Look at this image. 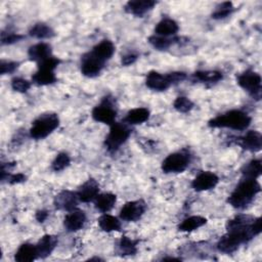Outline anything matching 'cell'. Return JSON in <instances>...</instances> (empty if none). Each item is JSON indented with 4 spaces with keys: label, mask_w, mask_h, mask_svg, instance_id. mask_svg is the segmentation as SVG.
I'll return each instance as SVG.
<instances>
[{
    "label": "cell",
    "mask_w": 262,
    "mask_h": 262,
    "mask_svg": "<svg viewBox=\"0 0 262 262\" xmlns=\"http://www.w3.org/2000/svg\"><path fill=\"white\" fill-rule=\"evenodd\" d=\"M179 30L178 24L172 19V18H163L160 20L156 28H155V33L158 36H163V37H169L171 35H175Z\"/></svg>",
    "instance_id": "7402d4cb"
},
{
    "label": "cell",
    "mask_w": 262,
    "mask_h": 262,
    "mask_svg": "<svg viewBox=\"0 0 262 262\" xmlns=\"http://www.w3.org/2000/svg\"><path fill=\"white\" fill-rule=\"evenodd\" d=\"M136 246H137V241H133L128 236H122L118 244L117 252L120 256H131L136 254L137 252Z\"/></svg>",
    "instance_id": "f1b7e54d"
},
{
    "label": "cell",
    "mask_w": 262,
    "mask_h": 262,
    "mask_svg": "<svg viewBox=\"0 0 262 262\" xmlns=\"http://www.w3.org/2000/svg\"><path fill=\"white\" fill-rule=\"evenodd\" d=\"M8 182L10 184H15V183H19L26 180V176L21 173H17V174H12V175H8L7 176Z\"/></svg>",
    "instance_id": "ab89813d"
},
{
    "label": "cell",
    "mask_w": 262,
    "mask_h": 262,
    "mask_svg": "<svg viewBox=\"0 0 262 262\" xmlns=\"http://www.w3.org/2000/svg\"><path fill=\"white\" fill-rule=\"evenodd\" d=\"M192 77L202 83H216L223 78V75L219 71H198Z\"/></svg>",
    "instance_id": "4dcf8cb0"
},
{
    "label": "cell",
    "mask_w": 262,
    "mask_h": 262,
    "mask_svg": "<svg viewBox=\"0 0 262 262\" xmlns=\"http://www.w3.org/2000/svg\"><path fill=\"white\" fill-rule=\"evenodd\" d=\"M48 216V213L47 211H44V210H40L36 213V219L39 221V222H43Z\"/></svg>",
    "instance_id": "b9f144b4"
},
{
    "label": "cell",
    "mask_w": 262,
    "mask_h": 262,
    "mask_svg": "<svg viewBox=\"0 0 262 262\" xmlns=\"http://www.w3.org/2000/svg\"><path fill=\"white\" fill-rule=\"evenodd\" d=\"M23 38H24L23 35H19V34H16V33H10V34H7V35L5 33H2L1 43L2 44H12V43L18 42Z\"/></svg>",
    "instance_id": "f35d334b"
},
{
    "label": "cell",
    "mask_w": 262,
    "mask_h": 262,
    "mask_svg": "<svg viewBox=\"0 0 262 262\" xmlns=\"http://www.w3.org/2000/svg\"><path fill=\"white\" fill-rule=\"evenodd\" d=\"M57 236L52 234H45L43 235L36 245L38 258H46L48 257L57 245Z\"/></svg>",
    "instance_id": "ac0fdd59"
},
{
    "label": "cell",
    "mask_w": 262,
    "mask_h": 262,
    "mask_svg": "<svg viewBox=\"0 0 262 262\" xmlns=\"http://www.w3.org/2000/svg\"><path fill=\"white\" fill-rule=\"evenodd\" d=\"M262 172V164L260 160H252L249 163L245 164L244 167L242 168V174L244 175L245 178H252L256 179L257 177L260 176Z\"/></svg>",
    "instance_id": "f546056e"
},
{
    "label": "cell",
    "mask_w": 262,
    "mask_h": 262,
    "mask_svg": "<svg viewBox=\"0 0 262 262\" xmlns=\"http://www.w3.org/2000/svg\"><path fill=\"white\" fill-rule=\"evenodd\" d=\"M149 118V111L145 107H136L129 111L125 117V122L130 125L142 124Z\"/></svg>",
    "instance_id": "603a6c76"
},
{
    "label": "cell",
    "mask_w": 262,
    "mask_h": 262,
    "mask_svg": "<svg viewBox=\"0 0 262 262\" xmlns=\"http://www.w3.org/2000/svg\"><path fill=\"white\" fill-rule=\"evenodd\" d=\"M99 194V185L93 178L86 180L78 189L77 195L83 203H89L94 201Z\"/></svg>",
    "instance_id": "5bb4252c"
},
{
    "label": "cell",
    "mask_w": 262,
    "mask_h": 262,
    "mask_svg": "<svg viewBox=\"0 0 262 262\" xmlns=\"http://www.w3.org/2000/svg\"><path fill=\"white\" fill-rule=\"evenodd\" d=\"M136 59H137V55H136V54H134V53H128V54L122 56L121 62H122V64H124V66H130V64L134 63Z\"/></svg>",
    "instance_id": "60d3db41"
},
{
    "label": "cell",
    "mask_w": 262,
    "mask_h": 262,
    "mask_svg": "<svg viewBox=\"0 0 262 262\" xmlns=\"http://www.w3.org/2000/svg\"><path fill=\"white\" fill-rule=\"evenodd\" d=\"M97 221H98L99 227L103 231L111 232V231H118L121 229V222L119 221V219L106 213L101 215Z\"/></svg>",
    "instance_id": "4316f807"
},
{
    "label": "cell",
    "mask_w": 262,
    "mask_h": 262,
    "mask_svg": "<svg viewBox=\"0 0 262 262\" xmlns=\"http://www.w3.org/2000/svg\"><path fill=\"white\" fill-rule=\"evenodd\" d=\"M38 258V252L36 245L29 243L23 244L14 255V260L17 262H31Z\"/></svg>",
    "instance_id": "44dd1931"
},
{
    "label": "cell",
    "mask_w": 262,
    "mask_h": 262,
    "mask_svg": "<svg viewBox=\"0 0 262 262\" xmlns=\"http://www.w3.org/2000/svg\"><path fill=\"white\" fill-rule=\"evenodd\" d=\"M71 163V159H70V156L66 152H59L55 159L53 160L52 164H51V167L54 171L58 172V171H61L63 169H66Z\"/></svg>",
    "instance_id": "836d02e7"
},
{
    "label": "cell",
    "mask_w": 262,
    "mask_h": 262,
    "mask_svg": "<svg viewBox=\"0 0 262 262\" xmlns=\"http://www.w3.org/2000/svg\"><path fill=\"white\" fill-rule=\"evenodd\" d=\"M233 5L231 2H223L218 5L215 11L212 13V17L215 19H222L230 15L233 11Z\"/></svg>",
    "instance_id": "d6a6232c"
},
{
    "label": "cell",
    "mask_w": 262,
    "mask_h": 262,
    "mask_svg": "<svg viewBox=\"0 0 262 262\" xmlns=\"http://www.w3.org/2000/svg\"><path fill=\"white\" fill-rule=\"evenodd\" d=\"M219 182V177L210 171L201 172L191 182V187L196 191H205L214 188Z\"/></svg>",
    "instance_id": "7c38bea8"
},
{
    "label": "cell",
    "mask_w": 262,
    "mask_h": 262,
    "mask_svg": "<svg viewBox=\"0 0 262 262\" xmlns=\"http://www.w3.org/2000/svg\"><path fill=\"white\" fill-rule=\"evenodd\" d=\"M173 106L179 113H187L192 110L193 102L185 96H179L174 100Z\"/></svg>",
    "instance_id": "e575fe53"
},
{
    "label": "cell",
    "mask_w": 262,
    "mask_h": 262,
    "mask_svg": "<svg viewBox=\"0 0 262 262\" xmlns=\"http://www.w3.org/2000/svg\"><path fill=\"white\" fill-rule=\"evenodd\" d=\"M237 84L252 97L259 100L261 97V76L251 70L237 76Z\"/></svg>",
    "instance_id": "8992f818"
},
{
    "label": "cell",
    "mask_w": 262,
    "mask_h": 262,
    "mask_svg": "<svg viewBox=\"0 0 262 262\" xmlns=\"http://www.w3.org/2000/svg\"><path fill=\"white\" fill-rule=\"evenodd\" d=\"M32 81L36 85L45 86L54 83L56 81V76L54 74V71L38 69V71L32 76Z\"/></svg>",
    "instance_id": "d4e9b609"
},
{
    "label": "cell",
    "mask_w": 262,
    "mask_h": 262,
    "mask_svg": "<svg viewBox=\"0 0 262 262\" xmlns=\"http://www.w3.org/2000/svg\"><path fill=\"white\" fill-rule=\"evenodd\" d=\"M28 55L30 59L40 62L50 56H52V49L48 43L39 42L32 45L28 50Z\"/></svg>",
    "instance_id": "d6986e66"
},
{
    "label": "cell",
    "mask_w": 262,
    "mask_h": 262,
    "mask_svg": "<svg viewBox=\"0 0 262 262\" xmlns=\"http://www.w3.org/2000/svg\"><path fill=\"white\" fill-rule=\"evenodd\" d=\"M59 62H60V59L52 55V56L38 62V69H45V70L54 71L56 69V67L59 64Z\"/></svg>",
    "instance_id": "8d00e7d4"
},
{
    "label": "cell",
    "mask_w": 262,
    "mask_h": 262,
    "mask_svg": "<svg viewBox=\"0 0 262 262\" xmlns=\"http://www.w3.org/2000/svg\"><path fill=\"white\" fill-rule=\"evenodd\" d=\"M207 223V219L202 216H190L185 218L178 226L180 231H193Z\"/></svg>",
    "instance_id": "83f0119b"
},
{
    "label": "cell",
    "mask_w": 262,
    "mask_h": 262,
    "mask_svg": "<svg viewBox=\"0 0 262 262\" xmlns=\"http://www.w3.org/2000/svg\"><path fill=\"white\" fill-rule=\"evenodd\" d=\"M178 40H180V38L171 39L168 37H163V36H158V35H154L148 38V42L158 50H165V49L169 48L172 44L177 42Z\"/></svg>",
    "instance_id": "1f68e13d"
},
{
    "label": "cell",
    "mask_w": 262,
    "mask_h": 262,
    "mask_svg": "<svg viewBox=\"0 0 262 262\" xmlns=\"http://www.w3.org/2000/svg\"><path fill=\"white\" fill-rule=\"evenodd\" d=\"M146 209V205L143 201H131L126 203L121 211H120V217L125 221H137L140 219V217L144 214Z\"/></svg>",
    "instance_id": "9c48e42d"
},
{
    "label": "cell",
    "mask_w": 262,
    "mask_h": 262,
    "mask_svg": "<svg viewBox=\"0 0 262 262\" xmlns=\"http://www.w3.org/2000/svg\"><path fill=\"white\" fill-rule=\"evenodd\" d=\"M239 145L250 151H259L262 147V136L261 133L256 130L248 131L243 137L239 138Z\"/></svg>",
    "instance_id": "2e32d148"
},
{
    "label": "cell",
    "mask_w": 262,
    "mask_h": 262,
    "mask_svg": "<svg viewBox=\"0 0 262 262\" xmlns=\"http://www.w3.org/2000/svg\"><path fill=\"white\" fill-rule=\"evenodd\" d=\"M86 222V214L84 211L79 209H74L69 212L66 216L63 224L68 231L74 232L81 229Z\"/></svg>",
    "instance_id": "9a60e30c"
},
{
    "label": "cell",
    "mask_w": 262,
    "mask_h": 262,
    "mask_svg": "<svg viewBox=\"0 0 262 262\" xmlns=\"http://www.w3.org/2000/svg\"><path fill=\"white\" fill-rule=\"evenodd\" d=\"M130 134L131 131L127 127V125L123 123H113L111 125L110 132L104 140V144L107 150L114 152L119 149V147L129 138Z\"/></svg>",
    "instance_id": "5b68a950"
},
{
    "label": "cell",
    "mask_w": 262,
    "mask_h": 262,
    "mask_svg": "<svg viewBox=\"0 0 262 262\" xmlns=\"http://www.w3.org/2000/svg\"><path fill=\"white\" fill-rule=\"evenodd\" d=\"M58 125L59 118L56 114H43L32 123L30 135L35 139H43L51 134L58 127Z\"/></svg>",
    "instance_id": "277c9868"
},
{
    "label": "cell",
    "mask_w": 262,
    "mask_h": 262,
    "mask_svg": "<svg viewBox=\"0 0 262 262\" xmlns=\"http://www.w3.org/2000/svg\"><path fill=\"white\" fill-rule=\"evenodd\" d=\"M104 67V62L94 56L91 52H88L82 56L81 59V72L84 76L93 78L100 74Z\"/></svg>",
    "instance_id": "30bf717a"
},
{
    "label": "cell",
    "mask_w": 262,
    "mask_h": 262,
    "mask_svg": "<svg viewBox=\"0 0 262 262\" xmlns=\"http://www.w3.org/2000/svg\"><path fill=\"white\" fill-rule=\"evenodd\" d=\"M30 87H31V83L26 79L13 78L11 80V88L16 92L25 93L30 89Z\"/></svg>",
    "instance_id": "d590c367"
},
{
    "label": "cell",
    "mask_w": 262,
    "mask_h": 262,
    "mask_svg": "<svg viewBox=\"0 0 262 262\" xmlns=\"http://www.w3.org/2000/svg\"><path fill=\"white\" fill-rule=\"evenodd\" d=\"M253 223L251 226L246 228L227 230L226 234H224L218 241L217 249L224 254H231L235 252L242 244L248 243L255 235H257L253 229Z\"/></svg>",
    "instance_id": "7a4b0ae2"
},
{
    "label": "cell",
    "mask_w": 262,
    "mask_h": 262,
    "mask_svg": "<svg viewBox=\"0 0 262 262\" xmlns=\"http://www.w3.org/2000/svg\"><path fill=\"white\" fill-rule=\"evenodd\" d=\"M94 201H95V208L102 213H106L111 211L115 206L117 202V196L114 193L105 192V193L98 194Z\"/></svg>",
    "instance_id": "cb8c5ba5"
},
{
    "label": "cell",
    "mask_w": 262,
    "mask_h": 262,
    "mask_svg": "<svg viewBox=\"0 0 262 262\" xmlns=\"http://www.w3.org/2000/svg\"><path fill=\"white\" fill-rule=\"evenodd\" d=\"M29 34H30V36H32L36 39H49L55 35L52 28L44 23L35 24L30 29Z\"/></svg>",
    "instance_id": "484cf974"
},
{
    "label": "cell",
    "mask_w": 262,
    "mask_h": 262,
    "mask_svg": "<svg viewBox=\"0 0 262 262\" xmlns=\"http://www.w3.org/2000/svg\"><path fill=\"white\" fill-rule=\"evenodd\" d=\"M78 200L79 198L77 195V192H73L70 190H62L55 195L53 203L56 209L70 212L76 209L78 205Z\"/></svg>",
    "instance_id": "4fadbf2b"
},
{
    "label": "cell",
    "mask_w": 262,
    "mask_h": 262,
    "mask_svg": "<svg viewBox=\"0 0 262 262\" xmlns=\"http://www.w3.org/2000/svg\"><path fill=\"white\" fill-rule=\"evenodd\" d=\"M251 117L239 110H232L211 119L208 125L212 128H230L233 130H245L251 124Z\"/></svg>",
    "instance_id": "3957f363"
},
{
    "label": "cell",
    "mask_w": 262,
    "mask_h": 262,
    "mask_svg": "<svg viewBox=\"0 0 262 262\" xmlns=\"http://www.w3.org/2000/svg\"><path fill=\"white\" fill-rule=\"evenodd\" d=\"M156 1L152 0H132L128 1L125 5V10L136 16H142L144 13L152 9Z\"/></svg>",
    "instance_id": "e0dca14e"
},
{
    "label": "cell",
    "mask_w": 262,
    "mask_h": 262,
    "mask_svg": "<svg viewBox=\"0 0 262 262\" xmlns=\"http://www.w3.org/2000/svg\"><path fill=\"white\" fill-rule=\"evenodd\" d=\"M91 116L94 121L100 122L103 124L112 125L115 123V119L117 117V112L113 106L110 97H104L100 104L96 105L91 113Z\"/></svg>",
    "instance_id": "ba28073f"
},
{
    "label": "cell",
    "mask_w": 262,
    "mask_h": 262,
    "mask_svg": "<svg viewBox=\"0 0 262 262\" xmlns=\"http://www.w3.org/2000/svg\"><path fill=\"white\" fill-rule=\"evenodd\" d=\"M90 52L94 56L105 62L113 56L115 52V45L110 40H102L99 43H97Z\"/></svg>",
    "instance_id": "ffe728a7"
},
{
    "label": "cell",
    "mask_w": 262,
    "mask_h": 262,
    "mask_svg": "<svg viewBox=\"0 0 262 262\" xmlns=\"http://www.w3.org/2000/svg\"><path fill=\"white\" fill-rule=\"evenodd\" d=\"M261 186L256 179L245 178L228 196L227 202L235 209L246 208L260 192Z\"/></svg>",
    "instance_id": "6da1fadb"
},
{
    "label": "cell",
    "mask_w": 262,
    "mask_h": 262,
    "mask_svg": "<svg viewBox=\"0 0 262 262\" xmlns=\"http://www.w3.org/2000/svg\"><path fill=\"white\" fill-rule=\"evenodd\" d=\"M190 156L186 151L170 154L162 162V170L165 173H181L189 165Z\"/></svg>",
    "instance_id": "52a82bcc"
},
{
    "label": "cell",
    "mask_w": 262,
    "mask_h": 262,
    "mask_svg": "<svg viewBox=\"0 0 262 262\" xmlns=\"http://www.w3.org/2000/svg\"><path fill=\"white\" fill-rule=\"evenodd\" d=\"M145 85L156 91H164L172 85V80L170 74L163 75L156 71H150L147 73L145 78Z\"/></svg>",
    "instance_id": "8fae6325"
},
{
    "label": "cell",
    "mask_w": 262,
    "mask_h": 262,
    "mask_svg": "<svg viewBox=\"0 0 262 262\" xmlns=\"http://www.w3.org/2000/svg\"><path fill=\"white\" fill-rule=\"evenodd\" d=\"M1 70V74L5 75V74H10L13 73L17 68H18V62L15 61H7V60H2L1 61V66H0Z\"/></svg>",
    "instance_id": "74e56055"
}]
</instances>
